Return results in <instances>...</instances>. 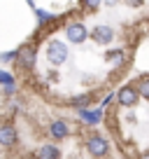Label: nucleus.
Here are the masks:
<instances>
[{
  "mask_svg": "<svg viewBox=\"0 0 149 159\" xmlns=\"http://www.w3.org/2000/svg\"><path fill=\"white\" fill-rule=\"evenodd\" d=\"M114 103L124 110H130V108H138L140 105V94H138V87L135 82H126L124 87H119V91L114 94Z\"/></svg>",
  "mask_w": 149,
  "mask_h": 159,
  "instance_id": "f257e3e1",
  "label": "nucleus"
},
{
  "mask_svg": "<svg viewBox=\"0 0 149 159\" xmlns=\"http://www.w3.org/2000/svg\"><path fill=\"white\" fill-rule=\"evenodd\" d=\"M86 150H89V154H91V157L103 159V157H107V152H109V143L103 138V136L91 134L89 138H86Z\"/></svg>",
  "mask_w": 149,
  "mask_h": 159,
  "instance_id": "f03ea898",
  "label": "nucleus"
},
{
  "mask_svg": "<svg viewBox=\"0 0 149 159\" xmlns=\"http://www.w3.org/2000/svg\"><path fill=\"white\" fill-rule=\"evenodd\" d=\"M49 136L54 140H65L70 136V124L65 122V119H54L49 124Z\"/></svg>",
  "mask_w": 149,
  "mask_h": 159,
  "instance_id": "7ed1b4c3",
  "label": "nucleus"
},
{
  "mask_svg": "<svg viewBox=\"0 0 149 159\" xmlns=\"http://www.w3.org/2000/svg\"><path fill=\"white\" fill-rule=\"evenodd\" d=\"M14 143H16V129H14V124H10V122L0 124V145H2V148H12Z\"/></svg>",
  "mask_w": 149,
  "mask_h": 159,
  "instance_id": "20e7f679",
  "label": "nucleus"
},
{
  "mask_svg": "<svg viewBox=\"0 0 149 159\" xmlns=\"http://www.w3.org/2000/svg\"><path fill=\"white\" fill-rule=\"evenodd\" d=\"M103 115H105V110L100 108H96V110H79V119L82 122H86V124H91V126H96V124H100V122H103Z\"/></svg>",
  "mask_w": 149,
  "mask_h": 159,
  "instance_id": "39448f33",
  "label": "nucleus"
},
{
  "mask_svg": "<svg viewBox=\"0 0 149 159\" xmlns=\"http://www.w3.org/2000/svg\"><path fill=\"white\" fill-rule=\"evenodd\" d=\"M37 159H61V150L54 143H45L37 150Z\"/></svg>",
  "mask_w": 149,
  "mask_h": 159,
  "instance_id": "423d86ee",
  "label": "nucleus"
},
{
  "mask_svg": "<svg viewBox=\"0 0 149 159\" xmlns=\"http://www.w3.org/2000/svg\"><path fill=\"white\" fill-rule=\"evenodd\" d=\"M140 159H149V150H147V152H142V154H140Z\"/></svg>",
  "mask_w": 149,
  "mask_h": 159,
  "instance_id": "0eeeda50",
  "label": "nucleus"
},
{
  "mask_svg": "<svg viewBox=\"0 0 149 159\" xmlns=\"http://www.w3.org/2000/svg\"><path fill=\"white\" fill-rule=\"evenodd\" d=\"M30 159H37V157H30Z\"/></svg>",
  "mask_w": 149,
  "mask_h": 159,
  "instance_id": "6e6552de",
  "label": "nucleus"
}]
</instances>
